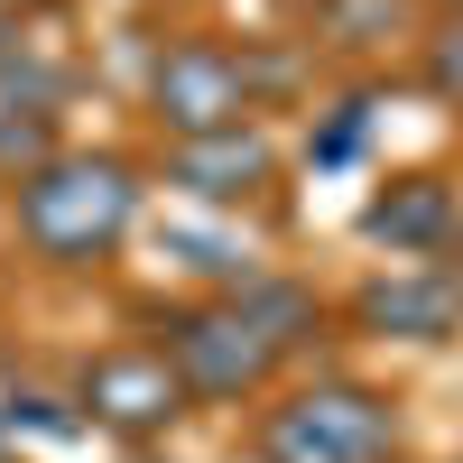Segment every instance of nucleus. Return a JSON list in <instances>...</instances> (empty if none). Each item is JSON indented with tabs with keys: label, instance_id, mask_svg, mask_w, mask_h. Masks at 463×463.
Returning a JSON list of instances; mask_svg holds the SVG:
<instances>
[{
	"label": "nucleus",
	"instance_id": "nucleus-1",
	"mask_svg": "<svg viewBox=\"0 0 463 463\" xmlns=\"http://www.w3.org/2000/svg\"><path fill=\"white\" fill-rule=\"evenodd\" d=\"M121 222H130V185H121V167L56 158V167H37V176L19 185V232H28L37 250H56V260L102 250Z\"/></svg>",
	"mask_w": 463,
	"mask_h": 463
},
{
	"label": "nucleus",
	"instance_id": "nucleus-3",
	"mask_svg": "<svg viewBox=\"0 0 463 463\" xmlns=\"http://www.w3.org/2000/svg\"><path fill=\"white\" fill-rule=\"evenodd\" d=\"M176 362H185L195 390H241V380L269 371V334L250 316H195V325L176 334Z\"/></svg>",
	"mask_w": 463,
	"mask_h": 463
},
{
	"label": "nucleus",
	"instance_id": "nucleus-4",
	"mask_svg": "<svg viewBox=\"0 0 463 463\" xmlns=\"http://www.w3.org/2000/svg\"><path fill=\"white\" fill-rule=\"evenodd\" d=\"M84 399L111 417V427H158V417H176V371L158 353H111V362H93Z\"/></svg>",
	"mask_w": 463,
	"mask_h": 463
},
{
	"label": "nucleus",
	"instance_id": "nucleus-6",
	"mask_svg": "<svg viewBox=\"0 0 463 463\" xmlns=\"http://www.w3.org/2000/svg\"><path fill=\"white\" fill-rule=\"evenodd\" d=\"M371 316H380V325H390V316H399V325H445V316H454V288H380Z\"/></svg>",
	"mask_w": 463,
	"mask_h": 463
},
{
	"label": "nucleus",
	"instance_id": "nucleus-7",
	"mask_svg": "<svg viewBox=\"0 0 463 463\" xmlns=\"http://www.w3.org/2000/svg\"><path fill=\"white\" fill-rule=\"evenodd\" d=\"M0 10H10V0H0Z\"/></svg>",
	"mask_w": 463,
	"mask_h": 463
},
{
	"label": "nucleus",
	"instance_id": "nucleus-5",
	"mask_svg": "<svg viewBox=\"0 0 463 463\" xmlns=\"http://www.w3.org/2000/svg\"><path fill=\"white\" fill-rule=\"evenodd\" d=\"M158 102L176 111L185 130H213V121H232V65L222 56H204V47H185V56H167V74H158Z\"/></svg>",
	"mask_w": 463,
	"mask_h": 463
},
{
	"label": "nucleus",
	"instance_id": "nucleus-2",
	"mask_svg": "<svg viewBox=\"0 0 463 463\" xmlns=\"http://www.w3.org/2000/svg\"><path fill=\"white\" fill-rule=\"evenodd\" d=\"M269 454L279 463H380L390 454V417L371 399H353V390H334V399L288 408L279 427H269Z\"/></svg>",
	"mask_w": 463,
	"mask_h": 463
}]
</instances>
